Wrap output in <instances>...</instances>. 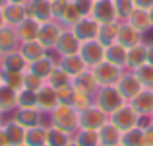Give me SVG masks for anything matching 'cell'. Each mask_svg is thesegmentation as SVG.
<instances>
[{"instance_id":"cell-40","label":"cell","mask_w":153,"mask_h":146,"mask_svg":"<svg viewBox=\"0 0 153 146\" xmlns=\"http://www.w3.org/2000/svg\"><path fill=\"white\" fill-rule=\"evenodd\" d=\"M95 103V99H93V96H87V94H82V92H76L74 90V96H72V99H70V105L76 109V111H83V109H87L89 105H93Z\"/></svg>"},{"instance_id":"cell-41","label":"cell","mask_w":153,"mask_h":146,"mask_svg":"<svg viewBox=\"0 0 153 146\" xmlns=\"http://www.w3.org/2000/svg\"><path fill=\"white\" fill-rule=\"evenodd\" d=\"M114 6H116L118 22H126V20L130 18V14L134 12L136 4H134V0H114Z\"/></svg>"},{"instance_id":"cell-54","label":"cell","mask_w":153,"mask_h":146,"mask_svg":"<svg viewBox=\"0 0 153 146\" xmlns=\"http://www.w3.org/2000/svg\"><path fill=\"white\" fill-rule=\"evenodd\" d=\"M68 146H79V144H78V142H76V140H74V138H72V142H70V144H68Z\"/></svg>"},{"instance_id":"cell-60","label":"cell","mask_w":153,"mask_h":146,"mask_svg":"<svg viewBox=\"0 0 153 146\" xmlns=\"http://www.w3.org/2000/svg\"><path fill=\"white\" fill-rule=\"evenodd\" d=\"M22 146H27V144H22Z\"/></svg>"},{"instance_id":"cell-43","label":"cell","mask_w":153,"mask_h":146,"mask_svg":"<svg viewBox=\"0 0 153 146\" xmlns=\"http://www.w3.org/2000/svg\"><path fill=\"white\" fill-rule=\"evenodd\" d=\"M18 107H37V92L19 90L18 92Z\"/></svg>"},{"instance_id":"cell-47","label":"cell","mask_w":153,"mask_h":146,"mask_svg":"<svg viewBox=\"0 0 153 146\" xmlns=\"http://www.w3.org/2000/svg\"><path fill=\"white\" fill-rule=\"evenodd\" d=\"M136 8H142V10H149L153 8V0H134Z\"/></svg>"},{"instance_id":"cell-35","label":"cell","mask_w":153,"mask_h":146,"mask_svg":"<svg viewBox=\"0 0 153 146\" xmlns=\"http://www.w3.org/2000/svg\"><path fill=\"white\" fill-rule=\"evenodd\" d=\"M72 142V135L49 125L47 129V146H68Z\"/></svg>"},{"instance_id":"cell-9","label":"cell","mask_w":153,"mask_h":146,"mask_svg":"<svg viewBox=\"0 0 153 146\" xmlns=\"http://www.w3.org/2000/svg\"><path fill=\"white\" fill-rule=\"evenodd\" d=\"M62 31H64V27L60 26L56 20H49V22L41 23V29H39V37H37V41L41 43V45L45 47L47 51H52Z\"/></svg>"},{"instance_id":"cell-34","label":"cell","mask_w":153,"mask_h":146,"mask_svg":"<svg viewBox=\"0 0 153 146\" xmlns=\"http://www.w3.org/2000/svg\"><path fill=\"white\" fill-rule=\"evenodd\" d=\"M45 82L49 84V86H52L54 90H58V88H62V86H68V84H72V76L68 74V72L64 70L62 66H58V64H56L54 70H52L51 74L47 76Z\"/></svg>"},{"instance_id":"cell-23","label":"cell","mask_w":153,"mask_h":146,"mask_svg":"<svg viewBox=\"0 0 153 146\" xmlns=\"http://www.w3.org/2000/svg\"><path fill=\"white\" fill-rule=\"evenodd\" d=\"M39 29H41V23H39L37 20H33V18H25L18 27H16L18 37H19V41H22V43L35 41V39L39 37Z\"/></svg>"},{"instance_id":"cell-17","label":"cell","mask_w":153,"mask_h":146,"mask_svg":"<svg viewBox=\"0 0 153 146\" xmlns=\"http://www.w3.org/2000/svg\"><path fill=\"white\" fill-rule=\"evenodd\" d=\"M58 103H60V99H58L56 90L45 82V86H43L41 90L37 92V107L41 109L43 113H47V115H49V113H51Z\"/></svg>"},{"instance_id":"cell-28","label":"cell","mask_w":153,"mask_h":146,"mask_svg":"<svg viewBox=\"0 0 153 146\" xmlns=\"http://www.w3.org/2000/svg\"><path fill=\"white\" fill-rule=\"evenodd\" d=\"M56 64H58V60H56V59H52L49 53H47V55H45V56H41L39 60L31 62L27 70H31L33 74H37V76H41L43 80H47V76H49L51 72L54 70V66H56Z\"/></svg>"},{"instance_id":"cell-16","label":"cell","mask_w":153,"mask_h":146,"mask_svg":"<svg viewBox=\"0 0 153 146\" xmlns=\"http://www.w3.org/2000/svg\"><path fill=\"white\" fill-rule=\"evenodd\" d=\"M72 86H74L76 92H82V94H87V96H95V92L99 90L91 68H87V70L82 72V74L74 76V78H72Z\"/></svg>"},{"instance_id":"cell-39","label":"cell","mask_w":153,"mask_h":146,"mask_svg":"<svg viewBox=\"0 0 153 146\" xmlns=\"http://www.w3.org/2000/svg\"><path fill=\"white\" fill-rule=\"evenodd\" d=\"M136 74V78L142 82L143 88H149V90H153V64L149 62H143L142 66H138L136 70H132Z\"/></svg>"},{"instance_id":"cell-25","label":"cell","mask_w":153,"mask_h":146,"mask_svg":"<svg viewBox=\"0 0 153 146\" xmlns=\"http://www.w3.org/2000/svg\"><path fill=\"white\" fill-rule=\"evenodd\" d=\"M126 53L128 49L122 47L120 43H111V45L105 47V60L126 70Z\"/></svg>"},{"instance_id":"cell-3","label":"cell","mask_w":153,"mask_h":146,"mask_svg":"<svg viewBox=\"0 0 153 146\" xmlns=\"http://www.w3.org/2000/svg\"><path fill=\"white\" fill-rule=\"evenodd\" d=\"M91 72H93V76H95L97 86L105 88V86H116L126 70L116 66V64H111V62H107V60H103V62L95 64V66L91 68Z\"/></svg>"},{"instance_id":"cell-21","label":"cell","mask_w":153,"mask_h":146,"mask_svg":"<svg viewBox=\"0 0 153 146\" xmlns=\"http://www.w3.org/2000/svg\"><path fill=\"white\" fill-rule=\"evenodd\" d=\"M29 68V62L25 60V56L18 51L6 53L2 59V64H0V70H18V72H25Z\"/></svg>"},{"instance_id":"cell-18","label":"cell","mask_w":153,"mask_h":146,"mask_svg":"<svg viewBox=\"0 0 153 146\" xmlns=\"http://www.w3.org/2000/svg\"><path fill=\"white\" fill-rule=\"evenodd\" d=\"M97 135H99V146H118L120 138H122V131L111 121H107L99 129Z\"/></svg>"},{"instance_id":"cell-12","label":"cell","mask_w":153,"mask_h":146,"mask_svg":"<svg viewBox=\"0 0 153 146\" xmlns=\"http://www.w3.org/2000/svg\"><path fill=\"white\" fill-rule=\"evenodd\" d=\"M25 12H27V18L37 20L39 23H45L52 20V2L51 0H27Z\"/></svg>"},{"instance_id":"cell-1","label":"cell","mask_w":153,"mask_h":146,"mask_svg":"<svg viewBox=\"0 0 153 146\" xmlns=\"http://www.w3.org/2000/svg\"><path fill=\"white\" fill-rule=\"evenodd\" d=\"M49 119H51L52 127L60 129V131L68 132V135H72V136H74L76 131L79 129V125H78V111H76L70 103H64V101H60V103L49 113Z\"/></svg>"},{"instance_id":"cell-26","label":"cell","mask_w":153,"mask_h":146,"mask_svg":"<svg viewBox=\"0 0 153 146\" xmlns=\"http://www.w3.org/2000/svg\"><path fill=\"white\" fill-rule=\"evenodd\" d=\"M134 29H138L140 33H147L151 27V20H149V10H142V8H134V12L130 14V18L126 20Z\"/></svg>"},{"instance_id":"cell-11","label":"cell","mask_w":153,"mask_h":146,"mask_svg":"<svg viewBox=\"0 0 153 146\" xmlns=\"http://www.w3.org/2000/svg\"><path fill=\"white\" fill-rule=\"evenodd\" d=\"M47 113H43L39 107H16L12 119L16 123H19L22 127L29 129V127H35V125H45L43 123V117Z\"/></svg>"},{"instance_id":"cell-48","label":"cell","mask_w":153,"mask_h":146,"mask_svg":"<svg viewBox=\"0 0 153 146\" xmlns=\"http://www.w3.org/2000/svg\"><path fill=\"white\" fill-rule=\"evenodd\" d=\"M0 146H10V142H8V136H6V132H4V129H0Z\"/></svg>"},{"instance_id":"cell-30","label":"cell","mask_w":153,"mask_h":146,"mask_svg":"<svg viewBox=\"0 0 153 146\" xmlns=\"http://www.w3.org/2000/svg\"><path fill=\"white\" fill-rule=\"evenodd\" d=\"M47 129H49V125H35V127L25 129V144L47 146Z\"/></svg>"},{"instance_id":"cell-20","label":"cell","mask_w":153,"mask_h":146,"mask_svg":"<svg viewBox=\"0 0 153 146\" xmlns=\"http://www.w3.org/2000/svg\"><path fill=\"white\" fill-rule=\"evenodd\" d=\"M19 45H22V41H19V37H18V31H16V27L4 26L2 29H0V51L6 55V53L18 51Z\"/></svg>"},{"instance_id":"cell-61","label":"cell","mask_w":153,"mask_h":146,"mask_svg":"<svg viewBox=\"0 0 153 146\" xmlns=\"http://www.w3.org/2000/svg\"><path fill=\"white\" fill-rule=\"evenodd\" d=\"M118 146H122V144H118Z\"/></svg>"},{"instance_id":"cell-13","label":"cell","mask_w":153,"mask_h":146,"mask_svg":"<svg viewBox=\"0 0 153 146\" xmlns=\"http://www.w3.org/2000/svg\"><path fill=\"white\" fill-rule=\"evenodd\" d=\"M116 88H118L120 96H122L126 101H132L136 96L140 94V92L143 90L142 82H140V80L136 78V74H134L132 70L124 72V74H122V78H120V80H118V84H116Z\"/></svg>"},{"instance_id":"cell-52","label":"cell","mask_w":153,"mask_h":146,"mask_svg":"<svg viewBox=\"0 0 153 146\" xmlns=\"http://www.w3.org/2000/svg\"><path fill=\"white\" fill-rule=\"evenodd\" d=\"M10 2H14V4H25L27 0H10Z\"/></svg>"},{"instance_id":"cell-51","label":"cell","mask_w":153,"mask_h":146,"mask_svg":"<svg viewBox=\"0 0 153 146\" xmlns=\"http://www.w3.org/2000/svg\"><path fill=\"white\" fill-rule=\"evenodd\" d=\"M8 2H10V0H0V10H2V8H4V6H6V4H8Z\"/></svg>"},{"instance_id":"cell-44","label":"cell","mask_w":153,"mask_h":146,"mask_svg":"<svg viewBox=\"0 0 153 146\" xmlns=\"http://www.w3.org/2000/svg\"><path fill=\"white\" fill-rule=\"evenodd\" d=\"M72 2L76 4V8H78V12H79L82 16H89L95 0H72Z\"/></svg>"},{"instance_id":"cell-31","label":"cell","mask_w":153,"mask_h":146,"mask_svg":"<svg viewBox=\"0 0 153 146\" xmlns=\"http://www.w3.org/2000/svg\"><path fill=\"white\" fill-rule=\"evenodd\" d=\"M18 107V92L12 90L6 84H0V109L4 113L14 111Z\"/></svg>"},{"instance_id":"cell-33","label":"cell","mask_w":153,"mask_h":146,"mask_svg":"<svg viewBox=\"0 0 153 146\" xmlns=\"http://www.w3.org/2000/svg\"><path fill=\"white\" fill-rule=\"evenodd\" d=\"M120 31V22H112V23H103L101 29H99L97 41L103 43L105 47L111 45V43H116V37H118Z\"/></svg>"},{"instance_id":"cell-36","label":"cell","mask_w":153,"mask_h":146,"mask_svg":"<svg viewBox=\"0 0 153 146\" xmlns=\"http://www.w3.org/2000/svg\"><path fill=\"white\" fill-rule=\"evenodd\" d=\"M122 146H146V138H143V127H134L130 131L122 132L120 138Z\"/></svg>"},{"instance_id":"cell-10","label":"cell","mask_w":153,"mask_h":146,"mask_svg":"<svg viewBox=\"0 0 153 146\" xmlns=\"http://www.w3.org/2000/svg\"><path fill=\"white\" fill-rule=\"evenodd\" d=\"M79 55L85 60L87 68H93L95 64L103 62L105 60V45L99 43L97 39H91V41H83L82 49H79Z\"/></svg>"},{"instance_id":"cell-4","label":"cell","mask_w":153,"mask_h":146,"mask_svg":"<svg viewBox=\"0 0 153 146\" xmlns=\"http://www.w3.org/2000/svg\"><path fill=\"white\" fill-rule=\"evenodd\" d=\"M108 121V115L103 111L99 105H89L87 109L78 113V125L79 129H89V131H99Z\"/></svg>"},{"instance_id":"cell-24","label":"cell","mask_w":153,"mask_h":146,"mask_svg":"<svg viewBox=\"0 0 153 146\" xmlns=\"http://www.w3.org/2000/svg\"><path fill=\"white\" fill-rule=\"evenodd\" d=\"M58 66H62L72 78L78 76V74H82L83 70H87V64H85V60L82 59L79 53L78 55H70V56H60L58 59Z\"/></svg>"},{"instance_id":"cell-50","label":"cell","mask_w":153,"mask_h":146,"mask_svg":"<svg viewBox=\"0 0 153 146\" xmlns=\"http://www.w3.org/2000/svg\"><path fill=\"white\" fill-rule=\"evenodd\" d=\"M6 26V20H4V14H2V10H0V29Z\"/></svg>"},{"instance_id":"cell-15","label":"cell","mask_w":153,"mask_h":146,"mask_svg":"<svg viewBox=\"0 0 153 146\" xmlns=\"http://www.w3.org/2000/svg\"><path fill=\"white\" fill-rule=\"evenodd\" d=\"M116 43H120L126 49H132L140 45V43H143V33L134 29L128 22H120V31H118V37H116Z\"/></svg>"},{"instance_id":"cell-56","label":"cell","mask_w":153,"mask_h":146,"mask_svg":"<svg viewBox=\"0 0 153 146\" xmlns=\"http://www.w3.org/2000/svg\"><path fill=\"white\" fill-rule=\"evenodd\" d=\"M2 115H4V111H2V109H0V121H2Z\"/></svg>"},{"instance_id":"cell-62","label":"cell","mask_w":153,"mask_h":146,"mask_svg":"<svg viewBox=\"0 0 153 146\" xmlns=\"http://www.w3.org/2000/svg\"><path fill=\"white\" fill-rule=\"evenodd\" d=\"M51 2H52V0H51Z\"/></svg>"},{"instance_id":"cell-7","label":"cell","mask_w":153,"mask_h":146,"mask_svg":"<svg viewBox=\"0 0 153 146\" xmlns=\"http://www.w3.org/2000/svg\"><path fill=\"white\" fill-rule=\"evenodd\" d=\"M74 31V35L79 39V41H91V39H97L99 35V29H101V23L95 22L91 16H83L79 18V22H76L74 26L70 27Z\"/></svg>"},{"instance_id":"cell-5","label":"cell","mask_w":153,"mask_h":146,"mask_svg":"<svg viewBox=\"0 0 153 146\" xmlns=\"http://www.w3.org/2000/svg\"><path fill=\"white\" fill-rule=\"evenodd\" d=\"M108 121H111V123H114L116 127L124 132V131H130V129H134V127H140L142 117L136 113V109L132 107L130 103H124L122 107L116 109L112 115H108Z\"/></svg>"},{"instance_id":"cell-19","label":"cell","mask_w":153,"mask_h":146,"mask_svg":"<svg viewBox=\"0 0 153 146\" xmlns=\"http://www.w3.org/2000/svg\"><path fill=\"white\" fill-rule=\"evenodd\" d=\"M2 14L4 20H6V26L12 27H18L23 20L27 18V12H25V4H14V2H8L6 6L2 8Z\"/></svg>"},{"instance_id":"cell-45","label":"cell","mask_w":153,"mask_h":146,"mask_svg":"<svg viewBox=\"0 0 153 146\" xmlns=\"http://www.w3.org/2000/svg\"><path fill=\"white\" fill-rule=\"evenodd\" d=\"M143 127V138H146V146H153V121L147 119L146 123H140Z\"/></svg>"},{"instance_id":"cell-59","label":"cell","mask_w":153,"mask_h":146,"mask_svg":"<svg viewBox=\"0 0 153 146\" xmlns=\"http://www.w3.org/2000/svg\"><path fill=\"white\" fill-rule=\"evenodd\" d=\"M149 119H151V121H153V113H151V117H149Z\"/></svg>"},{"instance_id":"cell-22","label":"cell","mask_w":153,"mask_h":146,"mask_svg":"<svg viewBox=\"0 0 153 146\" xmlns=\"http://www.w3.org/2000/svg\"><path fill=\"white\" fill-rule=\"evenodd\" d=\"M143 62H147V43H140V45L128 49V53H126V70H136V68L142 66Z\"/></svg>"},{"instance_id":"cell-32","label":"cell","mask_w":153,"mask_h":146,"mask_svg":"<svg viewBox=\"0 0 153 146\" xmlns=\"http://www.w3.org/2000/svg\"><path fill=\"white\" fill-rule=\"evenodd\" d=\"M79 18H83V16L78 12L76 4L72 2V0H68V4L64 6V10L60 12V16H58V20H56V22H58L62 27H72L76 22H79Z\"/></svg>"},{"instance_id":"cell-37","label":"cell","mask_w":153,"mask_h":146,"mask_svg":"<svg viewBox=\"0 0 153 146\" xmlns=\"http://www.w3.org/2000/svg\"><path fill=\"white\" fill-rule=\"evenodd\" d=\"M79 146H99V135L97 131H89V129H78L76 135L72 136Z\"/></svg>"},{"instance_id":"cell-29","label":"cell","mask_w":153,"mask_h":146,"mask_svg":"<svg viewBox=\"0 0 153 146\" xmlns=\"http://www.w3.org/2000/svg\"><path fill=\"white\" fill-rule=\"evenodd\" d=\"M19 53H22L23 56H25V60L27 62H35V60H39L41 59V56H45L47 53V49L41 45V43L37 41V39H35V41H25V43H22V45H19Z\"/></svg>"},{"instance_id":"cell-55","label":"cell","mask_w":153,"mask_h":146,"mask_svg":"<svg viewBox=\"0 0 153 146\" xmlns=\"http://www.w3.org/2000/svg\"><path fill=\"white\" fill-rule=\"evenodd\" d=\"M2 59H4V53L0 51V64H2Z\"/></svg>"},{"instance_id":"cell-53","label":"cell","mask_w":153,"mask_h":146,"mask_svg":"<svg viewBox=\"0 0 153 146\" xmlns=\"http://www.w3.org/2000/svg\"><path fill=\"white\" fill-rule=\"evenodd\" d=\"M149 20H151V27H153V8H149Z\"/></svg>"},{"instance_id":"cell-27","label":"cell","mask_w":153,"mask_h":146,"mask_svg":"<svg viewBox=\"0 0 153 146\" xmlns=\"http://www.w3.org/2000/svg\"><path fill=\"white\" fill-rule=\"evenodd\" d=\"M2 129H4V132H6V136H8L10 146L25 144V127H22L19 123H16V121L12 119V121H8V123H4Z\"/></svg>"},{"instance_id":"cell-58","label":"cell","mask_w":153,"mask_h":146,"mask_svg":"<svg viewBox=\"0 0 153 146\" xmlns=\"http://www.w3.org/2000/svg\"><path fill=\"white\" fill-rule=\"evenodd\" d=\"M2 125H4V123H2V121H0V129H2Z\"/></svg>"},{"instance_id":"cell-57","label":"cell","mask_w":153,"mask_h":146,"mask_svg":"<svg viewBox=\"0 0 153 146\" xmlns=\"http://www.w3.org/2000/svg\"><path fill=\"white\" fill-rule=\"evenodd\" d=\"M0 84H2V74H0Z\"/></svg>"},{"instance_id":"cell-38","label":"cell","mask_w":153,"mask_h":146,"mask_svg":"<svg viewBox=\"0 0 153 146\" xmlns=\"http://www.w3.org/2000/svg\"><path fill=\"white\" fill-rule=\"evenodd\" d=\"M2 74V84L10 86L12 90L19 92L23 90V72H18V70H0Z\"/></svg>"},{"instance_id":"cell-14","label":"cell","mask_w":153,"mask_h":146,"mask_svg":"<svg viewBox=\"0 0 153 146\" xmlns=\"http://www.w3.org/2000/svg\"><path fill=\"white\" fill-rule=\"evenodd\" d=\"M128 103L136 109V113H138L142 119H149L151 113H153V90L143 88V90L140 92L132 101H128Z\"/></svg>"},{"instance_id":"cell-42","label":"cell","mask_w":153,"mask_h":146,"mask_svg":"<svg viewBox=\"0 0 153 146\" xmlns=\"http://www.w3.org/2000/svg\"><path fill=\"white\" fill-rule=\"evenodd\" d=\"M43 86H45V80H43L41 76L33 74L31 70H25V72H23V88H25V90L39 92Z\"/></svg>"},{"instance_id":"cell-49","label":"cell","mask_w":153,"mask_h":146,"mask_svg":"<svg viewBox=\"0 0 153 146\" xmlns=\"http://www.w3.org/2000/svg\"><path fill=\"white\" fill-rule=\"evenodd\" d=\"M147 62L153 64V43H151V45H147Z\"/></svg>"},{"instance_id":"cell-6","label":"cell","mask_w":153,"mask_h":146,"mask_svg":"<svg viewBox=\"0 0 153 146\" xmlns=\"http://www.w3.org/2000/svg\"><path fill=\"white\" fill-rule=\"evenodd\" d=\"M79 49H82V41L74 35V31H72L70 27H64V31L60 33V37H58V41H56V45H54L52 51H54L60 59V56L78 55Z\"/></svg>"},{"instance_id":"cell-8","label":"cell","mask_w":153,"mask_h":146,"mask_svg":"<svg viewBox=\"0 0 153 146\" xmlns=\"http://www.w3.org/2000/svg\"><path fill=\"white\" fill-rule=\"evenodd\" d=\"M89 16L95 20V22H99L101 26H103V23H112V22H118L114 0H95Z\"/></svg>"},{"instance_id":"cell-46","label":"cell","mask_w":153,"mask_h":146,"mask_svg":"<svg viewBox=\"0 0 153 146\" xmlns=\"http://www.w3.org/2000/svg\"><path fill=\"white\" fill-rule=\"evenodd\" d=\"M56 94H58V99L64 101V103H70L72 96H74V86L72 84H68V86H62L56 90Z\"/></svg>"},{"instance_id":"cell-2","label":"cell","mask_w":153,"mask_h":146,"mask_svg":"<svg viewBox=\"0 0 153 146\" xmlns=\"http://www.w3.org/2000/svg\"><path fill=\"white\" fill-rule=\"evenodd\" d=\"M93 99H95V105H99L107 115H112L116 109H120L124 103H128V101L120 96V92H118V88H116V86L99 88V90L95 92Z\"/></svg>"}]
</instances>
